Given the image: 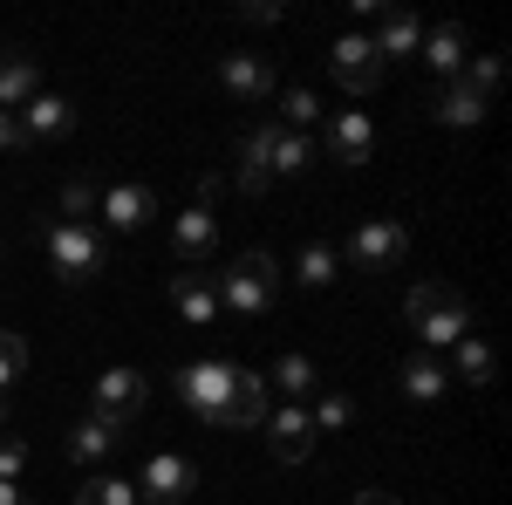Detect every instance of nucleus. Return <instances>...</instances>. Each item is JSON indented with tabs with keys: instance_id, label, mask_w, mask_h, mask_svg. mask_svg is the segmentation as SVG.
<instances>
[{
	"instance_id": "nucleus-13",
	"label": "nucleus",
	"mask_w": 512,
	"mask_h": 505,
	"mask_svg": "<svg viewBox=\"0 0 512 505\" xmlns=\"http://www.w3.org/2000/svg\"><path fill=\"white\" fill-rule=\"evenodd\" d=\"M267 444H274L280 465H308V451H315V424H308V403H280L267 410Z\"/></svg>"
},
{
	"instance_id": "nucleus-6",
	"label": "nucleus",
	"mask_w": 512,
	"mask_h": 505,
	"mask_svg": "<svg viewBox=\"0 0 512 505\" xmlns=\"http://www.w3.org/2000/svg\"><path fill=\"white\" fill-rule=\"evenodd\" d=\"M198 492V465L185 451H151L144 478H137V505H192Z\"/></svg>"
},
{
	"instance_id": "nucleus-26",
	"label": "nucleus",
	"mask_w": 512,
	"mask_h": 505,
	"mask_svg": "<svg viewBox=\"0 0 512 505\" xmlns=\"http://www.w3.org/2000/svg\"><path fill=\"white\" fill-rule=\"evenodd\" d=\"M451 369H458V383L485 389L492 376H499V355H492V342H485V335H465V342L451 349Z\"/></svg>"
},
{
	"instance_id": "nucleus-37",
	"label": "nucleus",
	"mask_w": 512,
	"mask_h": 505,
	"mask_svg": "<svg viewBox=\"0 0 512 505\" xmlns=\"http://www.w3.org/2000/svg\"><path fill=\"white\" fill-rule=\"evenodd\" d=\"M349 505H396V499H390V492H376V485H362V492H355Z\"/></svg>"
},
{
	"instance_id": "nucleus-16",
	"label": "nucleus",
	"mask_w": 512,
	"mask_h": 505,
	"mask_svg": "<svg viewBox=\"0 0 512 505\" xmlns=\"http://www.w3.org/2000/svg\"><path fill=\"white\" fill-rule=\"evenodd\" d=\"M417 41H424V21H417L410 7H383V14H376L369 48L383 55V69H390V62H417Z\"/></svg>"
},
{
	"instance_id": "nucleus-14",
	"label": "nucleus",
	"mask_w": 512,
	"mask_h": 505,
	"mask_svg": "<svg viewBox=\"0 0 512 505\" xmlns=\"http://www.w3.org/2000/svg\"><path fill=\"white\" fill-rule=\"evenodd\" d=\"M219 89H226L233 103H267V96H274V62L233 48V55H219Z\"/></svg>"
},
{
	"instance_id": "nucleus-12",
	"label": "nucleus",
	"mask_w": 512,
	"mask_h": 505,
	"mask_svg": "<svg viewBox=\"0 0 512 505\" xmlns=\"http://www.w3.org/2000/svg\"><path fill=\"white\" fill-rule=\"evenodd\" d=\"M321 144H328V164H369L376 157V123H369V110H335Z\"/></svg>"
},
{
	"instance_id": "nucleus-10",
	"label": "nucleus",
	"mask_w": 512,
	"mask_h": 505,
	"mask_svg": "<svg viewBox=\"0 0 512 505\" xmlns=\"http://www.w3.org/2000/svg\"><path fill=\"white\" fill-rule=\"evenodd\" d=\"M328 69H335V82H342L355 103H362V96L383 82V55L369 48V35H342L335 48H328Z\"/></svg>"
},
{
	"instance_id": "nucleus-25",
	"label": "nucleus",
	"mask_w": 512,
	"mask_h": 505,
	"mask_svg": "<svg viewBox=\"0 0 512 505\" xmlns=\"http://www.w3.org/2000/svg\"><path fill=\"white\" fill-rule=\"evenodd\" d=\"M233 185H239L246 198H260L267 185H274V171H267V144H260V123L239 137V171H233Z\"/></svg>"
},
{
	"instance_id": "nucleus-17",
	"label": "nucleus",
	"mask_w": 512,
	"mask_h": 505,
	"mask_svg": "<svg viewBox=\"0 0 512 505\" xmlns=\"http://www.w3.org/2000/svg\"><path fill=\"white\" fill-rule=\"evenodd\" d=\"M171 308L185 314L192 328H219L226 314H219V294H212V273H171Z\"/></svg>"
},
{
	"instance_id": "nucleus-4",
	"label": "nucleus",
	"mask_w": 512,
	"mask_h": 505,
	"mask_svg": "<svg viewBox=\"0 0 512 505\" xmlns=\"http://www.w3.org/2000/svg\"><path fill=\"white\" fill-rule=\"evenodd\" d=\"M233 376H239V362H226V355L185 362V369H178V403H185L192 417H205V424H219V417H226V396H233Z\"/></svg>"
},
{
	"instance_id": "nucleus-24",
	"label": "nucleus",
	"mask_w": 512,
	"mask_h": 505,
	"mask_svg": "<svg viewBox=\"0 0 512 505\" xmlns=\"http://www.w3.org/2000/svg\"><path fill=\"white\" fill-rule=\"evenodd\" d=\"M444 389H451V369H444L437 355H410V362H403V396H410V403H437Z\"/></svg>"
},
{
	"instance_id": "nucleus-5",
	"label": "nucleus",
	"mask_w": 512,
	"mask_h": 505,
	"mask_svg": "<svg viewBox=\"0 0 512 505\" xmlns=\"http://www.w3.org/2000/svg\"><path fill=\"white\" fill-rule=\"evenodd\" d=\"M403 253H410V233H403L396 219H362V226L342 239L335 260H349L355 273H390V267H403Z\"/></svg>"
},
{
	"instance_id": "nucleus-19",
	"label": "nucleus",
	"mask_w": 512,
	"mask_h": 505,
	"mask_svg": "<svg viewBox=\"0 0 512 505\" xmlns=\"http://www.w3.org/2000/svg\"><path fill=\"white\" fill-rule=\"evenodd\" d=\"M28 96H41V62L28 48H0V110L14 117Z\"/></svg>"
},
{
	"instance_id": "nucleus-18",
	"label": "nucleus",
	"mask_w": 512,
	"mask_h": 505,
	"mask_svg": "<svg viewBox=\"0 0 512 505\" xmlns=\"http://www.w3.org/2000/svg\"><path fill=\"white\" fill-rule=\"evenodd\" d=\"M417 62H424L431 76L458 82V69H465V28H458V21H437V28H424V41H417Z\"/></svg>"
},
{
	"instance_id": "nucleus-15",
	"label": "nucleus",
	"mask_w": 512,
	"mask_h": 505,
	"mask_svg": "<svg viewBox=\"0 0 512 505\" xmlns=\"http://www.w3.org/2000/svg\"><path fill=\"white\" fill-rule=\"evenodd\" d=\"M267 410H274V389H267V376H260V369H239L219 430H260V424H267Z\"/></svg>"
},
{
	"instance_id": "nucleus-32",
	"label": "nucleus",
	"mask_w": 512,
	"mask_h": 505,
	"mask_svg": "<svg viewBox=\"0 0 512 505\" xmlns=\"http://www.w3.org/2000/svg\"><path fill=\"white\" fill-rule=\"evenodd\" d=\"M76 505H137V485H130V478H103V471H96V478L76 492Z\"/></svg>"
},
{
	"instance_id": "nucleus-8",
	"label": "nucleus",
	"mask_w": 512,
	"mask_h": 505,
	"mask_svg": "<svg viewBox=\"0 0 512 505\" xmlns=\"http://www.w3.org/2000/svg\"><path fill=\"white\" fill-rule=\"evenodd\" d=\"M96 219L110 233H144L158 219V198H151V185H137V178H117V185L96 192Z\"/></svg>"
},
{
	"instance_id": "nucleus-38",
	"label": "nucleus",
	"mask_w": 512,
	"mask_h": 505,
	"mask_svg": "<svg viewBox=\"0 0 512 505\" xmlns=\"http://www.w3.org/2000/svg\"><path fill=\"white\" fill-rule=\"evenodd\" d=\"M0 505H35V499H28L21 485H0Z\"/></svg>"
},
{
	"instance_id": "nucleus-9",
	"label": "nucleus",
	"mask_w": 512,
	"mask_h": 505,
	"mask_svg": "<svg viewBox=\"0 0 512 505\" xmlns=\"http://www.w3.org/2000/svg\"><path fill=\"white\" fill-rule=\"evenodd\" d=\"M96 417H110V424H130V417H144V403H151V383H144V369H103L96 376Z\"/></svg>"
},
{
	"instance_id": "nucleus-23",
	"label": "nucleus",
	"mask_w": 512,
	"mask_h": 505,
	"mask_svg": "<svg viewBox=\"0 0 512 505\" xmlns=\"http://www.w3.org/2000/svg\"><path fill=\"white\" fill-rule=\"evenodd\" d=\"M431 117L444 123V130H472V123H485V96L465 89V82H444L437 103H431Z\"/></svg>"
},
{
	"instance_id": "nucleus-36",
	"label": "nucleus",
	"mask_w": 512,
	"mask_h": 505,
	"mask_svg": "<svg viewBox=\"0 0 512 505\" xmlns=\"http://www.w3.org/2000/svg\"><path fill=\"white\" fill-rule=\"evenodd\" d=\"M14 151H21V123L0 110V157H14Z\"/></svg>"
},
{
	"instance_id": "nucleus-11",
	"label": "nucleus",
	"mask_w": 512,
	"mask_h": 505,
	"mask_svg": "<svg viewBox=\"0 0 512 505\" xmlns=\"http://www.w3.org/2000/svg\"><path fill=\"white\" fill-rule=\"evenodd\" d=\"M212 246H219V212H212V205H185V212H178V219H171V253H178V260H185V267H205V260H212Z\"/></svg>"
},
{
	"instance_id": "nucleus-34",
	"label": "nucleus",
	"mask_w": 512,
	"mask_h": 505,
	"mask_svg": "<svg viewBox=\"0 0 512 505\" xmlns=\"http://www.w3.org/2000/svg\"><path fill=\"white\" fill-rule=\"evenodd\" d=\"M21 471H28V444L21 437H0V485H21Z\"/></svg>"
},
{
	"instance_id": "nucleus-31",
	"label": "nucleus",
	"mask_w": 512,
	"mask_h": 505,
	"mask_svg": "<svg viewBox=\"0 0 512 505\" xmlns=\"http://www.w3.org/2000/svg\"><path fill=\"white\" fill-rule=\"evenodd\" d=\"M458 82H465V89H478V96H492V89L506 82V55H465Z\"/></svg>"
},
{
	"instance_id": "nucleus-1",
	"label": "nucleus",
	"mask_w": 512,
	"mask_h": 505,
	"mask_svg": "<svg viewBox=\"0 0 512 505\" xmlns=\"http://www.w3.org/2000/svg\"><path fill=\"white\" fill-rule=\"evenodd\" d=\"M41 253H48V273L62 287H89V280H103V267H110V239L96 233L89 219H55L48 239H41Z\"/></svg>"
},
{
	"instance_id": "nucleus-3",
	"label": "nucleus",
	"mask_w": 512,
	"mask_h": 505,
	"mask_svg": "<svg viewBox=\"0 0 512 505\" xmlns=\"http://www.w3.org/2000/svg\"><path fill=\"white\" fill-rule=\"evenodd\" d=\"M410 328H417V342L424 349H458L465 335H472V308L458 301V287H444V280H424V287H410Z\"/></svg>"
},
{
	"instance_id": "nucleus-33",
	"label": "nucleus",
	"mask_w": 512,
	"mask_h": 505,
	"mask_svg": "<svg viewBox=\"0 0 512 505\" xmlns=\"http://www.w3.org/2000/svg\"><path fill=\"white\" fill-rule=\"evenodd\" d=\"M89 212H96V185L89 178H69L62 185V219H89Z\"/></svg>"
},
{
	"instance_id": "nucleus-29",
	"label": "nucleus",
	"mask_w": 512,
	"mask_h": 505,
	"mask_svg": "<svg viewBox=\"0 0 512 505\" xmlns=\"http://www.w3.org/2000/svg\"><path fill=\"white\" fill-rule=\"evenodd\" d=\"M294 273H301L308 287H335V273H342V260H335V246H321V239H308V246H301V260H294Z\"/></svg>"
},
{
	"instance_id": "nucleus-27",
	"label": "nucleus",
	"mask_w": 512,
	"mask_h": 505,
	"mask_svg": "<svg viewBox=\"0 0 512 505\" xmlns=\"http://www.w3.org/2000/svg\"><path fill=\"white\" fill-rule=\"evenodd\" d=\"M280 130H301V137H308V130H315L321 123V96L315 89H280Z\"/></svg>"
},
{
	"instance_id": "nucleus-2",
	"label": "nucleus",
	"mask_w": 512,
	"mask_h": 505,
	"mask_svg": "<svg viewBox=\"0 0 512 505\" xmlns=\"http://www.w3.org/2000/svg\"><path fill=\"white\" fill-rule=\"evenodd\" d=\"M212 294H219V314H267L280 301V260L274 253H239V260H226V273H212Z\"/></svg>"
},
{
	"instance_id": "nucleus-20",
	"label": "nucleus",
	"mask_w": 512,
	"mask_h": 505,
	"mask_svg": "<svg viewBox=\"0 0 512 505\" xmlns=\"http://www.w3.org/2000/svg\"><path fill=\"white\" fill-rule=\"evenodd\" d=\"M260 144H267V171L274 178H301L315 164V144L301 130H280V123H260Z\"/></svg>"
},
{
	"instance_id": "nucleus-7",
	"label": "nucleus",
	"mask_w": 512,
	"mask_h": 505,
	"mask_svg": "<svg viewBox=\"0 0 512 505\" xmlns=\"http://www.w3.org/2000/svg\"><path fill=\"white\" fill-rule=\"evenodd\" d=\"M14 123H21V144H69L76 137V103L55 96V89H41V96H28L14 110Z\"/></svg>"
},
{
	"instance_id": "nucleus-21",
	"label": "nucleus",
	"mask_w": 512,
	"mask_h": 505,
	"mask_svg": "<svg viewBox=\"0 0 512 505\" xmlns=\"http://www.w3.org/2000/svg\"><path fill=\"white\" fill-rule=\"evenodd\" d=\"M117 444H123V424L96 417V410H89V417L69 430V458H76V465H103V458H110Z\"/></svg>"
},
{
	"instance_id": "nucleus-22",
	"label": "nucleus",
	"mask_w": 512,
	"mask_h": 505,
	"mask_svg": "<svg viewBox=\"0 0 512 505\" xmlns=\"http://www.w3.org/2000/svg\"><path fill=\"white\" fill-rule=\"evenodd\" d=\"M267 389H280L287 403H308V396L321 389V369H315V362H308L301 349H287L274 369H267Z\"/></svg>"
},
{
	"instance_id": "nucleus-28",
	"label": "nucleus",
	"mask_w": 512,
	"mask_h": 505,
	"mask_svg": "<svg viewBox=\"0 0 512 505\" xmlns=\"http://www.w3.org/2000/svg\"><path fill=\"white\" fill-rule=\"evenodd\" d=\"M28 362H35V355H28V335H21V328H0V396L28 376Z\"/></svg>"
},
{
	"instance_id": "nucleus-30",
	"label": "nucleus",
	"mask_w": 512,
	"mask_h": 505,
	"mask_svg": "<svg viewBox=\"0 0 512 505\" xmlns=\"http://www.w3.org/2000/svg\"><path fill=\"white\" fill-rule=\"evenodd\" d=\"M308 403H315V410H308V424H315V437H321V430H349L355 403H349V396H342V389H315Z\"/></svg>"
},
{
	"instance_id": "nucleus-35",
	"label": "nucleus",
	"mask_w": 512,
	"mask_h": 505,
	"mask_svg": "<svg viewBox=\"0 0 512 505\" xmlns=\"http://www.w3.org/2000/svg\"><path fill=\"white\" fill-rule=\"evenodd\" d=\"M280 14H287V7H274V0H246V7H239V21H246V28H274Z\"/></svg>"
}]
</instances>
